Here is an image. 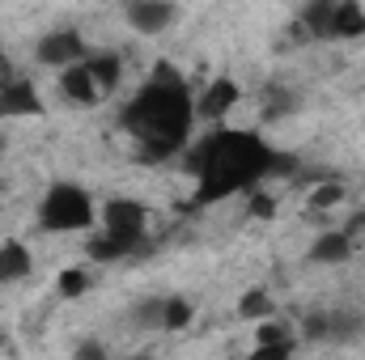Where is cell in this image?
Listing matches in <instances>:
<instances>
[{
    "mask_svg": "<svg viewBox=\"0 0 365 360\" xmlns=\"http://www.w3.org/2000/svg\"><path fill=\"white\" fill-rule=\"evenodd\" d=\"M191 97L187 85L175 68H158L153 81H145V90H136V97L123 106V132L132 140H140L145 162H162L170 153H179L187 132H191Z\"/></svg>",
    "mask_w": 365,
    "mask_h": 360,
    "instance_id": "1",
    "label": "cell"
},
{
    "mask_svg": "<svg viewBox=\"0 0 365 360\" xmlns=\"http://www.w3.org/2000/svg\"><path fill=\"white\" fill-rule=\"evenodd\" d=\"M187 166L200 182L195 203H212L242 186H255L268 170H276V153L251 132H212L204 144L191 149Z\"/></svg>",
    "mask_w": 365,
    "mask_h": 360,
    "instance_id": "2",
    "label": "cell"
},
{
    "mask_svg": "<svg viewBox=\"0 0 365 360\" xmlns=\"http://www.w3.org/2000/svg\"><path fill=\"white\" fill-rule=\"evenodd\" d=\"M145 225H149V216H145V208H140L136 199H115V203H106V212H102V233L90 242V259L110 263V259L140 255V250H145V233H149Z\"/></svg>",
    "mask_w": 365,
    "mask_h": 360,
    "instance_id": "3",
    "label": "cell"
},
{
    "mask_svg": "<svg viewBox=\"0 0 365 360\" xmlns=\"http://www.w3.org/2000/svg\"><path fill=\"white\" fill-rule=\"evenodd\" d=\"M38 225L51 233H73V229H90L93 225V203L90 195L73 182H56L38 208Z\"/></svg>",
    "mask_w": 365,
    "mask_h": 360,
    "instance_id": "4",
    "label": "cell"
},
{
    "mask_svg": "<svg viewBox=\"0 0 365 360\" xmlns=\"http://www.w3.org/2000/svg\"><path fill=\"white\" fill-rule=\"evenodd\" d=\"M86 55H90V47H86V38L77 30H56V34L38 38V60L51 64V68H68V64H77Z\"/></svg>",
    "mask_w": 365,
    "mask_h": 360,
    "instance_id": "5",
    "label": "cell"
},
{
    "mask_svg": "<svg viewBox=\"0 0 365 360\" xmlns=\"http://www.w3.org/2000/svg\"><path fill=\"white\" fill-rule=\"evenodd\" d=\"M175 21V4L170 0H128V26L136 34H162Z\"/></svg>",
    "mask_w": 365,
    "mask_h": 360,
    "instance_id": "6",
    "label": "cell"
},
{
    "mask_svg": "<svg viewBox=\"0 0 365 360\" xmlns=\"http://www.w3.org/2000/svg\"><path fill=\"white\" fill-rule=\"evenodd\" d=\"M38 110H43L38 90L26 77H9L0 85V119H26V115H38Z\"/></svg>",
    "mask_w": 365,
    "mask_h": 360,
    "instance_id": "7",
    "label": "cell"
},
{
    "mask_svg": "<svg viewBox=\"0 0 365 360\" xmlns=\"http://www.w3.org/2000/svg\"><path fill=\"white\" fill-rule=\"evenodd\" d=\"M60 90H64L68 102H81V106H93V102L102 97V85H98V77H93L90 60L68 64V68H64V77H60Z\"/></svg>",
    "mask_w": 365,
    "mask_h": 360,
    "instance_id": "8",
    "label": "cell"
},
{
    "mask_svg": "<svg viewBox=\"0 0 365 360\" xmlns=\"http://www.w3.org/2000/svg\"><path fill=\"white\" fill-rule=\"evenodd\" d=\"M238 97H242V90H238L230 77H221V81H212V85L204 90L200 106H195V115H200V119H208V123H221V119L238 106Z\"/></svg>",
    "mask_w": 365,
    "mask_h": 360,
    "instance_id": "9",
    "label": "cell"
},
{
    "mask_svg": "<svg viewBox=\"0 0 365 360\" xmlns=\"http://www.w3.org/2000/svg\"><path fill=\"white\" fill-rule=\"evenodd\" d=\"M310 259L314 263H344V259H353V233L349 229L319 233V242L310 246Z\"/></svg>",
    "mask_w": 365,
    "mask_h": 360,
    "instance_id": "10",
    "label": "cell"
},
{
    "mask_svg": "<svg viewBox=\"0 0 365 360\" xmlns=\"http://www.w3.org/2000/svg\"><path fill=\"white\" fill-rule=\"evenodd\" d=\"M361 34H365V9L357 0H336L331 34H327V38H361Z\"/></svg>",
    "mask_w": 365,
    "mask_h": 360,
    "instance_id": "11",
    "label": "cell"
},
{
    "mask_svg": "<svg viewBox=\"0 0 365 360\" xmlns=\"http://www.w3.org/2000/svg\"><path fill=\"white\" fill-rule=\"evenodd\" d=\"M30 271V250L21 242H4L0 246V284H13Z\"/></svg>",
    "mask_w": 365,
    "mask_h": 360,
    "instance_id": "12",
    "label": "cell"
},
{
    "mask_svg": "<svg viewBox=\"0 0 365 360\" xmlns=\"http://www.w3.org/2000/svg\"><path fill=\"white\" fill-rule=\"evenodd\" d=\"M331 13H336V0H310V9L302 13V21H306L310 34L327 38V34H331Z\"/></svg>",
    "mask_w": 365,
    "mask_h": 360,
    "instance_id": "13",
    "label": "cell"
},
{
    "mask_svg": "<svg viewBox=\"0 0 365 360\" xmlns=\"http://www.w3.org/2000/svg\"><path fill=\"white\" fill-rule=\"evenodd\" d=\"M191 322V305L182 297H162V331H182Z\"/></svg>",
    "mask_w": 365,
    "mask_h": 360,
    "instance_id": "14",
    "label": "cell"
},
{
    "mask_svg": "<svg viewBox=\"0 0 365 360\" xmlns=\"http://www.w3.org/2000/svg\"><path fill=\"white\" fill-rule=\"evenodd\" d=\"M93 68V77H98V85H102V93H110L115 85H119V60L115 55H86Z\"/></svg>",
    "mask_w": 365,
    "mask_h": 360,
    "instance_id": "15",
    "label": "cell"
},
{
    "mask_svg": "<svg viewBox=\"0 0 365 360\" xmlns=\"http://www.w3.org/2000/svg\"><path fill=\"white\" fill-rule=\"evenodd\" d=\"M238 314L259 322V318H268V314H272V301H268L264 292H247V297H242V305H238Z\"/></svg>",
    "mask_w": 365,
    "mask_h": 360,
    "instance_id": "16",
    "label": "cell"
},
{
    "mask_svg": "<svg viewBox=\"0 0 365 360\" xmlns=\"http://www.w3.org/2000/svg\"><path fill=\"white\" fill-rule=\"evenodd\" d=\"M86 288H90V275H86L81 268H68L64 275H60V292H64V297H81Z\"/></svg>",
    "mask_w": 365,
    "mask_h": 360,
    "instance_id": "17",
    "label": "cell"
},
{
    "mask_svg": "<svg viewBox=\"0 0 365 360\" xmlns=\"http://www.w3.org/2000/svg\"><path fill=\"white\" fill-rule=\"evenodd\" d=\"M340 199H344V186L327 182V186H319V191L310 195V208H331V203H340Z\"/></svg>",
    "mask_w": 365,
    "mask_h": 360,
    "instance_id": "18",
    "label": "cell"
},
{
    "mask_svg": "<svg viewBox=\"0 0 365 360\" xmlns=\"http://www.w3.org/2000/svg\"><path fill=\"white\" fill-rule=\"evenodd\" d=\"M251 212H255V216H272V199H268V195H255V199H251Z\"/></svg>",
    "mask_w": 365,
    "mask_h": 360,
    "instance_id": "19",
    "label": "cell"
},
{
    "mask_svg": "<svg viewBox=\"0 0 365 360\" xmlns=\"http://www.w3.org/2000/svg\"><path fill=\"white\" fill-rule=\"evenodd\" d=\"M9 77H13V64H9V60H4V55H0V85H4V81H9Z\"/></svg>",
    "mask_w": 365,
    "mask_h": 360,
    "instance_id": "20",
    "label": "cell"
}]
</instances>
